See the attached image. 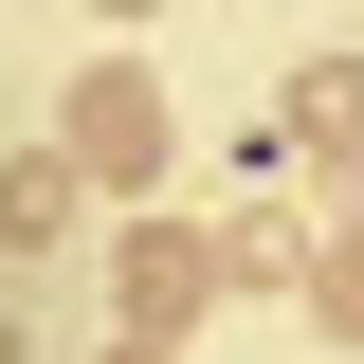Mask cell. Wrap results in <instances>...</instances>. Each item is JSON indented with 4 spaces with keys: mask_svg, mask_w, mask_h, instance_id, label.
I'll return each mask as SVG.
<instances>
[{
    "mask_svg": "<svg viewBox=\"0 0 364 364\" xmlns=\"http://www.w3.org/2000/svg\"><path fill=\"white\" fill-rule=\"evenodd\" d=\"M109 18H146V0H109Z\"/></svg>",
    "mask_w": 364,
    "mask_h": 364,
    "instance_id": "277c9868",
    "label": "cell"
},
{
    "mask_svg": "<svg viewBox=\"0 0 364 364\" xmlns=\"http://www.w3.org/2000/svg\"><path fill=\"white\" fill-rule=\"evenodd\" d=\"M73 146H91L109 182H146V164H164V109H146V91L109 73V91H73Z\"/></svg>",
    "mask_w": 364,
    "mask_h": 364,
    "instance_id": "6da1fadb",
    "label": "cell"
},
{
    "mask_svg": "<svg viewBox=\"0 0 364 364\" xmlns=\"http://www.w3.org/2000/svg\"><path fill=\"white\" fill-rule=\"evenodd\" d=\"M328 328H346V346H364V237H346V255H328Z\"/></svg>",
    "mask_w": 364,
    "mask_h": 364,
    "instance_id": "7a4b0ae2",
    "label": "cell"
},
{
    "mask_svg": "<svg viewBox=\"0 0 364 364\" xmlns=\"http://www.w3.org/2000/svg\"><path fill=\"white\" fill-rule=\"evenodd\" d=\"M0 364H37V346H18V328H0Z\"/></svg>",
    "mask_w": 364,
    "mask_h": 364,
    "instance_id": "3957f363",
    "label": "cell"
}]
</instances>
